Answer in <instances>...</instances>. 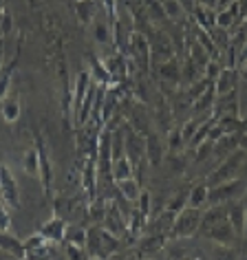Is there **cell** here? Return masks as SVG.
<instances>
[{
	"mask_svg": "<svg viewBox=\"0 0 247 260\" xmlns=\"http://www.w3.org/2000/svg\"><path fill=\"white\" fill-rule=\"evenodd\" d=\"M119 245H121L119 238L113 236L108 230H104L102 225H93L90 230H86V245H84V249H86L88 256L108 260L113 253H117Z\"/></svg>",
	"mask_w": 247,
	"mask_h": 260,
	"instance_id": "cell-1",
	"label": "cell"
},
{
	"mask_svg": "<svg viewBox=\"0 0 247 260\" xmlns=\"http://www.w3.org/2000/svg\"><path fill=\"white\" fill-rule=\"evenodd\" d=\"M247 164V152L240 148V150H234L232 154H227L223 159L217 170H214L210 177H207V187H214V185H223V183H230V181L238 179V174L243 172V168Z\"/></svg>",
	"mask_w": 247,
	"mask_h": 260,
	"instance_id": "cell-2",
	"label": "cell"
},
{
	"mask_svg": "<svg viewBox=\"0 0 247 260\" xmlns=\"http://www.w3.org/2000/svg\"><path fill=\"white\" fill-rule=\"evenodd\" d=\"M199 227H201V210L188 205L174 216V223L170 227V236L177 240L192 238L194 234L199 232Z\"/></svg>",
	"mask_w": 247,
	"mask_h": 260,
	"instance_id": "cell-3",
	"label": "cell"
},
{
	"mask_svg": "<svg viewBox=\"0 0 247 260\" xmlns=\"http://www.w3.org/2000/svg\"><path fill=\"white\" fill-rule=\"evenodd\" d=\"M0 201H3V205L7 210H18L20 207V187H18L14 172L5 164H0Z\"/></svg>",
	"mask_w": 247,
	"mask_h": 260,
	"instance_id": "cell-4",
	"label": "cell"
},
{
	"mask_svg": "<svg viewBox=\"0 0 247 260\" xmlns=\"http://www.w3.org/2000/svg\"><path fill=\"white\" fill-rule=\"evenodd\" d=\"M245 190H247V183L243 179H234L230 183L214 185L207 192V205H225L230 201H238Z\"/></svg>",
	"mask_w": 247,
	"mask_h": 260,
	"instance_id": "cell-5",
	"label": "cell"
},
{
	"mask_svg": "<svg viewBox=\"0 0 247 260\" xmlns=\"http://www.w3.org/2000/svg\"><path fill=\"white\" fill-rule=\"evenodd\" d=\"M128 51H131V57L135 62H137V67L141 71H148L150 69V42H148V38L144 34H139V31H135L131 36V42H128Z\"/></svg>",
	"mask_w": 247,
	"mask_h": 260,
	"instance_id": "cell-6",
	"label": "cell"
},
{
	"mask_svg": "<svg viewBox=\"0 0 247 260\" xmlns=\"http://www.w3.org/2000/svg\"><path fill=\"white\" fill-rule=\"evenodd\" d=\"M172 57H177V47H174V42L164 34V31H157V34H155V40L150 42V60L155 64H159V62L172 60Z\"/></svg>",
	"mask_w": 247,
	"mask_h": 260,
	"instance_id": "cell-7",
	"label": "cell"
},
{
	"mask_svg": "<svg viewBox=\"0 0 247 260\" xmlns=\"http://www.w3.org/2000/svg\"><path fill=\"white\" fill-rule=\"evenodd\" d=\"M102 227L108 230L117 238L126 234V214L119 210L117 203H108V210H106V216H104V220H102Z\"/></svg>",
	"mask_w": 247,
	"mask_h": 260,
	"instance_id": "cell-8",
	"label": "cell"
},
{
	"mask_svg": "<svg viewBox=\"0 0 247 260\" xmlns=\"http://www.w3.org/2000/svg\"><path fill=\"white\" fill-rule=\"evenodd\" d=\"M203 236L210 238L212 243H217V245H223V247H234V245H236V240H238V234L234 232V227L230 225V220H223L221 225L207 230Z\"/></svg>",
	"mask_w": 247,
	"mask_h": 260,
	"instance_id": "cell-9",
	"label": "cell"
},
{
	"mask_svg": "<svg viewBox=\"0 0 247 260\" xmlns=\"http://www.w3.org/2000/svg\"><path fill=\"white\" fill-rule=\"evenodd\" d=\"M67 230H69V223L64 218L60 216H55V218H51L47 220L42 227H40V236H44L49 240V243H62L64 238H67Z\"/></svg>",
	"mask_w": 247,
	"mask_h": 260,
	"instance_id": "cell-10",
	"label": "cell"
},
{
	"mask_svg": "<svg viewBox=\"0 0 247 260\" xmlns=\"http://www.w3.org/2000/svg\"><path fill=\"white\" fill-rule=\"evenodd\" d=\"M236 77H238V71H236V69H230V67H227V69H221L219 77L212 82L217 97L227 95V93H232V90H236Z\"/></svg>",
	"mask_w": 247,
	"mask_h": 260,
	"instance_id": "cell-11",
	"label": "cell"
},
{
	"mask_svg": "<svg viewBox=\"0 0 247 260\" xmlns=\"http://www.w3.org/2000/svg\"><path fill=\"white\" fill-rule=\"evenodd\" d=\"M227 220H230V225L234 227V232L238 234V236H243L245 232V220H247V210L243 205V201H230L227 203Z\"/></svg>",
	"mask_w": 247,
	"mask_h": 260,
	"instance_id": "cell-12",
	"label": "cell"
},
{
	"mask_svg": "<svg viewBox=\"0 0 247 260\" xmlns=\"http://www.w3.org/2000/svg\"><path fill=\"white\" fill-rule=\"evenodd\" d=\"M157 73L166 84H172V86H177L179 80L183 77V73H181V64H179L177 57L166 60V62H159L157 64Z\"/></svg>",
	"mask_w": 247,
	"mask_h": 260,
	"instance_id": "cell-13",
	"label": "cell"
},
{
	"mask_svg": "<svg viewBox=\"0 0 247 260\" xmlns=\"http://www.w3.org/2000/svg\"><path fill=\"white\" fill-rule=\"evenodd\" d=\"M0 251L5 253H11V256L24 260L27 258V251H24V243L22 240H18V236L9 232H0Z\"/></svg>",
	"mask_w": 247,
	"mask_h": 260,
	"instance_id": "cell-14",
	"label": "cell"
},
{
	"mask_svg": "<svg viewBox=\"0 0 247 260\" xmlns=\"http://www.w3.org/2000/svg\"><path fill=\"white\" fill-rule=\"evenodd\" d=\"M146 159L150 166H159L164 161V146L157 133H148L146 135Z\"/></svg>",
	"mask_w": 247,
	"mask_h": 260,
	"instance_id": "cell-15",
	"label": "cell"
},
{
	"mask_svg": "<svg viewBox=\"0 0 247 260\" xmlns=\"http://www.w3.org/2000/svg\"><path fill=\"white\" fill-rule=\"evenodd\" d=\"M24 251H27V258H34V256H47L51 251V243L40 234H34L31 238L24 240Z\"/></svg>",
	"mask_w": 247,
	"mask_h": 260,
	"instance_id": "cell-16",
	"label": "cell"
},
{
	"mask_svg": "<svg viewBox=\"0 0 247 260\" xmlns=\"http://www.w3.org/2000/svg\"><path fill=\"white\" fill-rule=\"evenodd\" d=\"M166 245V234H150L139 240V256H150V253H159Z\"/></svg>",
	"mask_w": 247,
	"mask_h": 260,
	"instance_id": "cell-17",
	"label": "cell"
},
{
	"mask_svg": "<svg viewBox=\"0 0 247 260\" xmlns=\"http://www.w3.org/2000/svg\"><path fill=\"white\" fill-rule=\"evenodd\" d=\"M117 190H119V197H123V201L128 203H137L139 194H141V185L137 179H123V181H117Z\"/></svg>",
	"mask_w": 247,
	"mask_h": 260,
	"instance_id": "cell-18",
	"label": "cell"
},
{
	"mask_svg": "<svg viewBox=\"0 0 247 260\" xmlns=\"http://www.w3.org/2000/svg\"><path fill=\"white\" fill-rule=\"evenodd\" d=\"M110 177H113V183L123 179H131L133 177V164L128 161V157L123 154L119 159H113V168H110Z\"/></svg>",
	"mask_w": 247,
	"mask_h": 260,
	"instance_id": "cell-19",
	"label": "cell"
},
{
	"mask_svg": "<svg viewBox=\"0 0 247 260\" xmlns=\"http://www.w3.org/2000/svg\"><path fill=\"white\" fill-rule=\"evenodd\" d=\"M38 159H40V179H42L44 194L51 197V166H49V159H47V152H44L42 141H38Z\"/></svg>",
	"mask_w": 247,
	"mask_h": 260,
	"instance_id": "cell-20",
	"label": "cell"
},
{
	"mask_svg": "<svg viewBox=\"0 0 247 260\" xmlns=\"http://www.w3.org/2000/svg\"><path fill=\"white\" fill-rule=\"evenodd\" d=\"M90 86V75H88V71H82L80 75H77V80H75V97H73V113H77L82 106V102H84V95H86V90Z\"/></svg>",
	"mask_w": 247,
	"mask_h": 260,
	"instance_id": "cell-21",
	"label": "cell"
},
{
	"mask_svg": "<svg viewBox=\"0 0 247 260\" xmlns=\"http://www.w3.org/2000/svg\"><path fill=\"white\" fill-rule=\"evenodd\" d=\"M207 192H210V187L205 183L201 185H194L190 192H188V205L190 207H197V210H203L207 205Z\"/></svg>",
	"mask_w": 247,
	"mask_h": 260,
	"instance_id": "cell-22",
	"label": "cell"
},
{
	"mask_svg": "<svg viewBox=\"0 0 247 260\" xmlns=\"http://www.w3.org/2000/svg\"><path fill=\"white\" fill-rule=\"evenodd\" d=\"M22 168L29 177H40V159H38V148H29L22 157Z\"/></svg>",
	"mask_w": 247,
	"mask_h": 260,
	"instance_id": "cell-23",
	"label": "cell"
},
{
	"mask_svg": "<svg viewBox=\"0 0 247 260\" xmlns=\"http://www.w3.org/2000/svg\"><path fill=\"white\" fill-rule=\"evenodd\" d=\"M207 119H210V115H192L190 119H188V121L183 123V126H181V135H183L186 144L192 139V135L201 128V123H205Z\"/></svg>",
	"mask_w": 247,
	"mask_h": 260,
	"instance_id": "cell-24",
	"label": "cell"
},
{
	"mask_svg": "<svg viewBox=\"0 0 247 260\" xmlns=\"http://www.w3.org/2000/svg\"><path fill=\"white\" fill-rule=\"evenodd\" d=\"M3 117L9 123L18 121V117H20V102L16 97H5L3 100Z\"/></svg>",
	"mask_w": 247,
	"mask_h": 260,
	"instance_id": "cell-25",
	"label": "cell"
},
{
	"mask_svg": "<svg viewBox=\"0 0 247 260\" xmlns=\"http://www.w3.org/2000/svg\"><path fill=\"white\" fill-rule=\"evenodd\" d=\"M75 11H77V18H80L82 24H90L93 22V16H95V0H80Z\"/></svg>",
	"mask_w": 247,
	"mask_h": 260,
	"instance_id": "cell-26",
	"label": "cell"
},
{
	"mask_svg": "<svg viewBox=\"0 0 247 260\" xmlns=\"http://www.w3.org/2000/svg\"><path fill=\"white\" fill-rule=\"evenodd\" d=\"M106 210H108V203L106 201H102V199H93L88 203V216L93 218L97 225H102L104 216H106Z\"/></svg>",
	"mask_w": 247,
	"mask_h": 260,
	"instance_id": "cell-27",
	"label": "cell"
},
{
	"mask_svg": "<svg viewBox=\"0 0 247 260\" xmlns=\"http://www.w3.org/2000/svg\"><path fill=\"white\" fill-rule=\"evenodd\" d=\"M161 11L170 18V20H177V18L183 16V5L179 0H164L161 3Z\"/></svg>",
	"mask_w": 247,
	"mask_h": 260,
	"instance_id": "cell-28",
	"label": "cell"
},
{
	"mask_svg": "<svg viewBox=\"0 0 247 260\" xmlns=\"http://www.w3.org/2000/svg\"><path fill=\"white\" fill-rule=\"evenodd\" d=\"M67 240L69 245H77V247H84L86 245V230L84 227H69L67 230Z\"/></svg>",
	"mask_w": 247,
	"mask_h": 260,
	"instance_id": "cell-29",
	"label": "cell"
},
{
	"mask_svg": "<svg viewBox=\"0 0 247 260\" xmlns=\"http://www.w3.org/2000/svg\"><path fill=\"white\" fill-rule=\"evenodd\" d=\"M93 36H95V42H100V44H108L110 40H113V38H110L108 24H106V22H102V20L93 22Z\"/></svg>",
	"mask_w": 247,
	"mask_h": 260,
	"instance_id": "cell-30",
	"label": "cell"
},
{
	"mask_svg": "<svg viewBox=\"0 0 247 260\" xmlns=\"http://www.w3.org/2000/svg\"><path fill=\"white\" fill-rule=\"evenodd\" d=\"M183 144H186V139H183V135H181V128H172L170 135H168V148H170L172 152H179L181 148H183Z\"/></svg>",
	"mask_w": 247,
	"mask_h": 260,
	"instance_id": "cell-31",
	"label": "cell"
},
{
	"mask_svg": "<svg viewBox=\"0 0 247 260\" xmlns=\"http://www.w3.org/2000/svg\"><path fill=\"white\" fill-rule=\"evenodd\" d=\"M11 71H14V64H9V67L0 69V100H5V95H7V90H9Z\"/></svg>",
	"mask_w": 247,
	"mask_h": 260,
	"instance_id": "cell-32",
	"label": "cell"
},
{
	"mask_svg": "<svg viewBox=\"0 0 247 260\" xmlns=\"http://www.w3.org/2000/svg\"><path fill=\"white\" fill-rule=\"evenodd\" d=\"M183 207H188V192H181V194H177V197H172V201L168 203L166 210L172 212V214H179Z\"/></svg>",
	"mask_w": 247,
	"mask_h": 260,
	"instance_id": "cell-33",
	"label": "cell"
},
{
	"mask_svg": "<svg viewBox=\"0 0 247 260\" xmlns=\"http://www.w3.org/2000/svg\"><path fill=\"white\" fill-rule=\"evenodd\" d=\"M212 260H238V256H236V249H234V247L217 245V251L212 253Z\"/></svg>",
	"mask_w": 247,
	"mask_h": 260,
	"instance_id": "cell-34",
	"label": "cell"
},
{
	"mask_svg": "<svg viewBox=\"0 0 247 260\" xmlns=\"http://www.w3.org/2000/svg\"><path fill=\"white\" fill-rule=\"evenodd\" d=\"M67 258L69 260H88V253L84 247L77 245H67Z\"/></svg>",
	"mask_w": 247,
	"mask_h": 260,
	"instance_id": "cell-35",
	"label": "cell"
},
{
	"mask_svg": "<svg viewBox=\"0 0 247 260\" xmlns=\"http://www.w3.org/2000/svg\"><path fill=\"white\" fill-rule=\"evenodd\" d=\"M137 210L144 214V216H150V194H148L146 190H141V194H139V199H137Z\"/></svg>",
	"mask_w": 247,
	"mask_h": 260,
	"instance_id": "cell-36",
	"label": "cell"
},
{
	"mask_svg": "<svg viewBox=\"0 0 247 260\" xmlns=\"http://www.w3.org/2000/svg\"><path fill=\"white\" fill-rule=\"evenodd\" d=\"M9 227H11V220H9L7 207H5L3 201H0V232H9Z\"/></svg>",
	"mask_w": 247,
	"mask_h": 260,
	"instance_id": "cell-37",
	"label": "cell"
},
{
	"mask_svg": "<svg viewBox=\"0 0 247 260\" xmlns=\"http://www.w3.org/2000/svg\"><path fill=\"white\" fill-rule=\"evenodd\" d=\"M9 29H11V18H9V14L3 11V34H7Z\"/></svg>",
	"mask_w": 247,
	"mask_h": 260,
	"instance_id": "cell-38",
	"label": "cell"
},
{
	"mask_svg": "<svg viewBox=\"0 0 247 260\" xmlns=\"http://www.w3.org/2000/svg\"><path fill=\"white\" fill-rule=\"evenodd\" d=\"M199 7H207V9H214V7H217V0H199Z\"/></svg>",
	"mask_w": 247,
	"mask_h": 260,
	"instance_id": "cell-39",
	"label": "cell"
},
{
	"mask_svg": "<svg viewBox=\"0 0 247 260\" xmlns=\"http://www.w3.org/2000/svg\"><path fill=\"white\" fill-rule=\"evenodd\" d=\"M238 7H240V16L247 18V0H236Z\"/></svg>",
	"mask_w": 247,
	"mask_h": 260,
	"instance_id": "cell-40",
	"label": "cell"
},
{
	"mask_svg": "<svg viewBox=\"0 0 247 260\" xmlns=\"http://www.w3.org/2000/svg\"><path fill=\"white\" fill-rule=\"evenodd\" d=\"M0 260H20V258L11 256V253H5V251H0Z\"/></svg>",
	"mask_w": 247,
	"mask_h": 260,
	"instance_id": "cell-41",
	"label": "cell"
},
{
	"mask_svg": "<svg viewBox=\"0 0 247 260\" xmlns=\"http://www.w3.org/2000/svg\"><path fill=\"white\" fill-rule=\"evenodd\" d=\"M104 3H106V7H108L110 14H115V0H104Z\"/></svg>",
	"mask_w": 247,
	"mask_h": 260,
	"instance_id": "cell-42",
	"label": "cell"
},
{
	"mask_svg": "<svg viewBox=\"0 0 247 260\" xmlns=\"http://www.w3.org/2000/svg\"><path fill=\"white\" fill-rule=\"evenodd\" d=\"M0 69H3V40H0Z\"/></svg>",
	"mask_w": 247,
	"mask_h": 260,
	"instance_id": "cell-43",
	"label": "cell"
},
{
	"mask_svg": "<svg viewBox=\"0 0 247 260\" xmlns=\"http://www.w3.org/2000/svg\"><path fill=\"white\" fill-rule=\"evenodd\" d=\"M240 71H243V80L247 82V64H245V67H243V69H240Z\"/></svg>",
	"mask_w": 247,
	"mask_h": 260,
	"instance_id": "cell-44",
	"label": "cell"
},
{
	"mask_svg": "<svg viewBox=\"0 0 247 260\" xmlns=\"http://www.w3.org/2000/svg\"><path fill=\"white\" fill-rule=\"evenodd\" d=\"M240 146H243V150H247V135H245V139L240 141Z\"/></svg>",
	"mask_w": 247,
	"mask_h": 260,
	"instance_id": "cell-45",
	"label": "cell"
},
{
	"mask_svg": "<svg viewBox=\"0 0 247 260\" xmlns=\"http://www.w3.org/2000/svg\"><path fill=\"white\" fill-rule=\"evenodd\" d=\"M88 260H104V258H97V256H88Z\"/></svg>",
	"mask_w": 247,
	"mask_h": 260,
	"instance_id": "cell-46",
	"label": "cell"
},
{
	"mask_svg": "<svg viewBox=\"0 0 247 260\" xmlns=\"http://www.w3.org/2000/svg\"><path fill=\"white\" fill-rule=\"evenodd\" d=\"M0 14H3V0H0Z\"/></svg>",
	"mask_w": 247,
	"mask_h": 260,
	"instance_id": "cell-47",
	"label": "cell"
}]
</instances>
